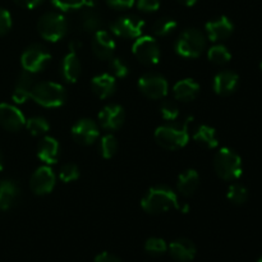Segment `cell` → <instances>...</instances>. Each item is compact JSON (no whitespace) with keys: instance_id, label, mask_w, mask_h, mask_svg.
<instances>
[{"instance_id":"obj_40","label":"cell","mask_w":262,"mask_h":262,"mask_svg":"<svg viewBox=\"0 0 262 262\" xmlns=\"http://www.w3.org/2000/svg\"><path fill=\"white\" fill-rule=\"evenodd\" d=\"M135 3L136 0H106V4L117 10L129 9V8L135 5Z\"/></svg>"},{"instance_id":"obj_9","label":"cell","mask_w":262,"mask_h":262,"mask_svg":"<svg viewBox=\"0 0 262 262\" xmlns=\"http://www.w3.org/2000/svg\"><path fill=\"white\" fill-rule=\"evenodd\" d=\"M76 13L77 18L74 27L77 28V31L84 33H96L97 31L101 30L102 18L94 2L87 0L86 4L81 9L76 10Z\"/></svg>"},{"instance_id":"obj_26","label":"cell","mask_w":262,"mask_h":262,"mask_svg":"<svg viewBox=\"0 0 262 262\" xmlns=\"http://www.w3.org/2000/svg\"><path fill=\"white\" fill-rule=\"evenodd\" d=\"M19 197V187L12 179L0 181V212L7 211Z\"/></svg>"},{"instance_id":"obj_45","label":"cell","mask_w":262,"mask_h":262,"mask_svg":"<svg viewBox=\"0 0 262 262\" xmlns=\"http://www.w3.org/2000/svg\"><path fill=\"white\" fill-rule=\"evenodd\" d=\"M3 170V160H2V155H0V171Z\"/></svg>"},{"instance_id":"obj_32","label":"cell","mask_w":262,"mask_h":262,"mask_svg":"<svg viewBox=\"0 0 262 262\" xmlns=\"http://www.w3.org/2000/svg\"><path fill=\"white\" fill-rule=\"evenodd\" d=\"M227 199L233 205H243L248 199L247 188L239 183L230 184L227 192Z\"/></svg>"},{"instance_id":"obj_12","label":"cell","mask_w":262,"mask_h":262,"mask_svg":"<svg viewBox=\"0 0 262 262\" xmlns=\"http://www.w3.org/2000/svg\"><path fill=\"white\" fill-rule=\"evenodd\" d=\"M56 184V177L50 165H42L36 169L30 179V188L36 196H45L53 192Z\"/></svg>"},{"instance_id":"obj_27","label":"cell","mask_w":262,"mask_h":262,"mask_svg":"<svg viewBox=\"0 0 262 262\" xmlns=\"http://www.w3.org/2000/svg\"><path fill=\"white\" fill-rule=\"evenodd\" d=\"M193 140L199 145L205 146L207 148H215L219 145L216 130L207 124H202L197 128L196 132L193 133Z\"/></svg>"},{"instance_id":"obj_7","label":"cell","mask_w":262,"mask_h":262,"mask_svg":"<svg viewBox=\"0 0 262 262\" xmlns=\"http://www.w3.org/2000/svg\"><path fill=\"white\" fill-rule=\"evenodd\" d=\"M133 55L143 66L154 67L159 64L161 56L160 46L156 38L152 36H140L136 38L132 46Z\"/></svg>"},{"instance_id":"obj_42","label":"cell","mask_w":262,"mask_h":262,"mask_svg":"<svg viewBox=\"0 0 262 262\" xmlns=\"http://www.w3.org/2000/svg\"><path fill=\"white\" fill-rule=\"evenodd\" d=\"M95 262H122V261H120V258H118L117 256L112 255V253L102 252V253H100V255L96 256Z\"/></svg>"},{"instance_id":"obj_30","label":"cell","mask_w":262,"mask_h":262,"mask_svg":"<svg viewBox=\"0 0 262 262\" xmlns=\"http://www.w3.org/2000/svg\"><path fill=\"white\" fill-rule=\"evenodd\" d=\"M26 128L32 136H43L50 129V124L48 120L42 117H32L30 119H26Z\"/></svg>"},{"instance_id":"obj_10","label":"cell","mask_w":262,"mask_h":262,"mask_svg":"<svg viewBox=\"0 0 262 262\" xmlns=\"http://www.w3.org/2000/svg\"><path fill=\"white\" fill-rule=\"evenodd\" d=\"M138 90L143 96L151 100H160L168 95L169 83L165 77L158 73L143 74L138 79Z\"/></svg>"},{"instance_id":"obj_13","label":"cell","mask_w":262,"mask_h":262,"mask_svg":"<svg viewBox=\"0 0 262 262\" xmlns=\"http://www.w3.org/2000/svg\"><path fill=\"white\" fill-rule=\"evenodd\" d=\"M72 137L77 143L83 146H90L100 137V128L96 122L89 118L77 120L72 127Z\"/></svg>"},{"instance_id":"obj_3","label":"cell","mask_w":262,"mask_h":262,"mask_svg":"<svg viewBox=\"0 0 262 262\" xmlns=\"http://www.w3.org/2000/svg\"><path fill=\"white\" fill-rule=\"evenodd\" d=\"M30 99L43 107H60L67 101V90L53 81L38 82L33 84Z\"/></svg>"},{"instance_id":"obj_20","label":"cell","mask_w":262,"mask_h":262,"mask_svg":"<svg viewBox=\"0 0 262 262\" xmlns=\"http://www.w3.org/2000/svg\"><path fill=\"white\" fill-rule=\"evenodd\" d=\"M168 250L170 252L171 257L179 262H189L196 257L197 248L192 241L187 238H179L173 241L168 246Z\"/></svg>"},{"instance_id":"obj_46","label":"cell","mask_w":262,"mask_h":262,"mask_svg":"<svg viewBox=\"0 0 262 262\" xmlns=\"http://www.w3.org/2000/svg\"><path fill=\"white\" fill-rule=\"evenodd\" d=\"M260 69H261V72H262V60H261V63H260Z\"/></svg>"},{"instance_id":"obj_47","label":"cell","mask_w":262,"mask_h":262,"mask_svg":"<svg viewBox=\"0 0 262 262\" xmlns=\"http://www.w3.org/2000/svg\"><path fill=\"white\" fill-rule=\"evenodd\" d=\"M257 262H262V256H261L260 258H258V261H257Z\"/></svg>"},{"instance_id":"obj_1","label":"cell","mask_w":262,"mask_h":262,"mask_svg":"<svg viewBox=\"0 0 262 262\" xmlns=\"http://www.w3.org/2000/svg\"><path fill=\"white\" fill-rule=\"evenodd\" d=\"M141 206L147 214L159 215L173 209L181 210L178 196L168 186H154L141 200Z\"/></svg>"},{"instance_id":"obj_18","label":"cell","mask_w":262,"mask_h":262,"mask_svg":"<svg viewBox=\"0 0 262 262\" xmlns=\"http://www.w3.org/2000/svg\"><path fill=\"white\" fill-rule=\"evenodd\" d=\"M239 76L233 71H222L214 77L212 89L219 96H229L237 90Z\"/></svg>"},{"instance_id":"obj_24","label":"cell","mask_w":262,"mask_h":262,"mask_svg":"<svg viewBox=\"0 0 262 262\" xmlns=\"http://www.w3.org/2000/svg\"><path fill=\"white\" fill-rule=\"evenodd\" d=\"M200 187V176L194 169H187L179 174L177 181V191L183 197H191Z\"/></svg>"},{"instance_id":"obj_43","label":"cell","mask_w":262,"mask_h":262,"mask_svg":"<svg viewBox=\"0 0 262 262\" xmlns=\"http://www.w3.org/2000/svg\"><path fill=\"white\" fill-rule=\"evenodd\" d=\"M68 48H69V50H72V51H78L79 49L82 48V42L79 40H72L71 42H69Z\"/></svg>"},{"instance_id":"obj_8","label":"cell","mask_w":262,"mask_h":262,"mask_svg":"<svg viewBox=\"0 0 262 262\" xmlns=\"http://www.w3.org/2000/svg\"><path fill=\"white\" fill-rule=\"evenodd\" d=\"M50 51L45 46L38 45V43L28 46L20 56V64H22L23 71L31 74H36L43 71L50 63Z\"/></svg>"},{"instance_id":"obj_4","label":"cell","mask_w":262,"mask_h":262,"mask_svg":"<svg viewBox=\"0 0 262 262\" xmlns=\"http://www.w3.org/2000/svg\"><path fill=\"white\" fill-rule=\"evenodd\" d=\"M214 169L217 177L223 181H237L243 173L242 159L232 148L223 147L215 154Z\"/></svg>"},{"instance_id":"obj_25","label":"cell","mask_w":262,"mask_h":262,"mask_svg":"<svg viewBox=\"0 0 262 262\" xmlns=\"http://www.w3.org/2000/svg\"><path fill=\"white\" fill-rule=\"evenodd\" d=\"M35 84L33 74L23 71L20 76L18 77V81L15 83L14 90H13L12 99L15 104H25L31 97V90Z\"/></svg>"},{"instance_id":"obj_41","label":"cell","mask_w":262,"mask_h":262,"mask_svg":"<svg viewBox=\"0 0 262 262\" xmlns=\"http://www.w3.org/2000/svg\"><path fill=\"white\" fill-rule=\"evenodd\" d=\"M13 2L19 5V7L26 8V9H33L37 5H40L43 0H13Z\"/></svg>"},{"instance_id":"obj_29","label":"cell","mask_w":262,"mask_h":262,"mask_svg":"<svg viewBox=\"0 0 262 262\" xmlns=\"http://www.w3.org/2000/svg\"><path fill=\"white\" fill-rule=\"evenodd\" d=\"M177 26L178 23L173 18H160L152 25V32L156 37H168L176 31Z\"/></svg>"},{"instance_id":"obj_39","label":"cell","mask_w":262,"mask_h":262,"mask_svg":"<svg viewBox=\"0 0 262 262\" xmlns=\"http://www.w3.org/2000/svg\"><path fill=\"white\" fill-rule=\"evenodd\" d=\"M137 8L143 13H154L160 8V0H137Z\"/></svg>"},{"instance_id":"obj_44","label":"cell","mask_w":262,"mask_h":262,"mask_svg":"<svg viewBox=\"0 0 262 262\" xmlns=\"http://www.w3.org/2000/svg\"><path fill=\"white\" fill-rule=\"evenodd\" d=\"M178 2L181 3V4L186 5V7H192V5L196 4V3L199 2V0H178Z\"/></svg>"},{"instance_id":"obj_35","label":"cell","mask_w":262,"mask_h":262,"mask_svg":"<svg viewBox=\"0 0 262 262\" xmlns=\"http://www.w3.org/2000/svg\"><path fill=\"white\" fill-rule=\"evenodd\" d=\"M145 250L146 252L150 253V255H163L168 251V245L164 239L158 237H152V238H148L145 243Z\"/></svg>"},{"instance_id":"obj_22","label":"cell","mask_w":262,"mask_h":262,"mask_svg":"<svg viewBox=\"0 0 262 262\" xmlns=\"http://www.w3.org/2000/svg\"><path fill=\"white\" fill-rule=\"evenodd\" d=\"M117 89V79L110 73H101L91 79V90L99 99L105 100L112 96Z\"/></svg>"},{"instance_id":"obj_31","label":"cell","mask_w":262,"mask_h":262,"mask_svg":"<svg viewBox=\"0 0 262 262\" xmlns=\"http://www.w3.org/2000/svg\"><path fill=\"white\" fill-rule=\"evenodd\" d=\"M118 146L119 143H118L117 137L112 133H107L102 136L100 140V154L104 159H112L117 154Z\"/></svg>"},{"instance_id":"obj_28","label":"cell","mask_w":262,"mask_h":262,"mask_svg":"<svg viewBox=\"0 0 262 262\" xmlns=\"http://www.w3.org/2000/svg\"><path fill=\"white\" fill-rule=\"evenodd\" d=\"M207 58L211 63L216 64V66H224L230 61L232 54L228 50L227 46H224L223 43H216L207 50Z\"/></svg>"},{"instance_id":"obj_33","label":"cell","mask_w":262,"mask_h":262,"mask_svg":"<svg viewBox=\"0 0 262 262\" xmlns=\"http://www.w3.org/2000/svg\"><path fill=\"white\" fill-rule=\"evenodd\" d=\"M81 173H79V168L73 163L64 164L59 171V179L63 183H71V182H76L79 178Z\"/></svg>"},{"instance_id":"obj_14","label":"cell","mask_w":262,"mask_h":262,"mask_svg":"<svg viewBox=\"0 0 262 262\" xmlns=\"http://www.w3.org/2000/svg\"><path fill=\"white\" fill-rule=\"evenodd\" d=\"M0 125L9 132H18L26 125V118L17 106L3 102L0 104Z\"/></svg>"},{"instance_id":"obj_11","label":"cell","mask_w":262,"mask_h":262,"mask_svg":"<svg viewBox=\"0 0 262 262\" xmlns=\"http://www.w3.org/2000/svg\"><path fill=\"white\" fill-rule=\"evenodd\" d=\"M145 20L136 15H123L110 25L113 35L122 38H137L142 36Z\"/></svg>"},{"instance_id":"obj_15","label":"cell","mask_w":262,"mask_h":262,"mask_svg":"<svg viewBox=\"0 0 262 262\" xmlns=\"http://www.w3.org/2000/svg\"><path fill=\"white\" fill-rule=\"evenodd\" d=\"M124 107L119 104H110L102 107L99 113V123L104 129L117 130L124 124Z\"/></svg>"},{"instance_id":"obj_38","label":"cell","mask_w":262,"mask_h":262,"mask_svg":"<svg viewBox=\"0 0 262 262\" xmlns=\"http://www.w3.org/2000/svg\"><path fill=\"white\" fill-rule=\"evenodd\" d=\"M12 15L7 9L0 7V36L7 35L12 28Z\"/></svg>"},{"instance_id":"obj_2","label":"cell","mask_w":262,"mask_h":262,"mask_svg":"<svg viewBox=\"0 0 262 262\" xmlns=\"http://www.w3.org/2000/svg\"><path fill=\"white\" fill-rule=\"evenodd\" d=\"M193 117H188L181 124H165L158 127L155 130V141L159 146L166 150L183 148L189 141L188 124Z\"/></svg>"},{"instance_id":"obj_5","label":"cell","mask_w":262,"mask_h":262,"mask_svg":"<svg viewBox=\"0 0 262 262\" xmlns=\"http://www.w3.org/2000/svg\"><path fill=\"white\" fill-rule=\"evenodd\" d=\"M206 49V36L197 28H187L177 38L174 50L179 56L196 59Z\"/></svg>"},{"instance_id":"obj_17","label":"cell","mask_w":262,"mask_h":262,"mask_svg":"<svg viewBox=\"0 0 262 262\" xmlns=\"http://www.w3.org/2000/svg\"><path fill=\"white\" fill-rule=\"evenodd\" d=\"M92 51H94L95 56L99 58L100 60H110L114 55V51L117 45L107 31H97L92 38Z\"/></svg>"},{"instance_id":"obj_36","label":"cell","mask_w":262,"mask_h":262,"mask_svg":"<svg viewBox=\"0 0 262 262\" xmlns=\"http://www.w3.org/2000/svg\"><path fill=\"white\" fill-rule=\"evenodd\" d=\"M160 114L163 119L166 120V122H176L179 117V109L173 101L165 100L160 105Z\"/></svg>"},{"instance_id":"obj_23","label":"cell","mask_w":262,"mask_h":262,"mask_svg":"<svg viewBox=\"0 0 262 262\" xmlns=\"http://www.w3.org/2000/svg\"><path fill=\"white\" fill-rule=\"evenodd\" d=\"M200 83L193 78H184L173 86L174 99L182 102L193 101L200 94Z\"/></svg>"},{"instance_id":"obj_19","label":"cell","mask_w":262,"mask_h":262,"mask_svg":"<svg viewBox=\"0 0 262 262\" xmlns=\"http://www.w3.org/2000/svg\"><path fill=\"white\" fill-rule=\"evenodd\" d=\"M81 60L77 55V51L69 50L60 64L61 78L68 83H76L81 76Z\"/></svg>"},{"instance_id":"obj_21","label":"cell","mask_w":262,"mask_h":262,"mask_svg":"<svg viewBox=\"0 0 262 262\" xmlns=\"http://www.w3.org/2000/svg\"><path fill=\"white\" fill-rule=\"evenodd\" d=\"M60 156V145L54 137L46 136L38 143L37 158L42 161L45 165H54Z\"/></svg>"},{"instance_id":"obj_34","label":"cell","mask_w":262,"mask_h":262,"mask_svg":"<svg viewBox=\"0 0 262 262\" xmlns=\"http://www.w3.org/2000/svg\"><path fill=\"white\" fill-rule=\"evenodd\" d=\"M110 74L115 78H125L129 74V67L122 58H114L113 56L109 61Z\"/></svg>"},{"instance_id":"obj_16","label":"cell","mask_w":262,"mask_h":262,"mask_svg":"<svg viewBox=\"0 0 262 262\" xmlns=\"http://www.w3.org/2000/svg\"><path fill=\"white\" fill-rule=\"evenodd\" d=\"M205 31L210 41L219 43L232 36V33L234 32V25L229 18L223 15L216 19L209 20L205 26Z\"/></svg>"},{"instance_id":"obj_37","label":"cell","mask_w":262,"mask_h":262,"mask_svg":"<svg viewBox=\"0 0 262 262\" xmlns=\"http://www.w3.org/2000/svg\"><path fill=\"white\" fill-rule=\"evenodd\" d=\"M51 3L61 12H76L86 4L87 0H51Z\"/></svg>"},{"instance_id":"obj_6","label":"cell","mask_w":262,"mask_h":262,"mask_svg":"<svg viewBox=\"0 0 262 262\" xmlns=\"http://www.w3.org/2000/svg\"><path fill=\"white\" fill-rule=\"evenodd\" d=\"M69 28L68 19L56 12L45 13L38 19L37 31L43 40L49 42H58L67 35Z\"/></svg>"}]
</instances>
